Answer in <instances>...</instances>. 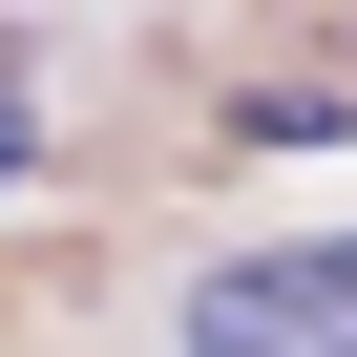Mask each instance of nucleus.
<instances>
[{"mask_svg": "<svg viewBox=\"0 0 357 357\" xmlns=\"http://www.w3.org/2000/svg\"><path fill=\"white\" fill-rule=\"evenodd\" d=\"M190 357H357V231H273L190 273Z\"/></svg>", "mask_w": 357, "mask_h": 357, "instance_id": "f257e3e1", "label": "nucleus"}, {"mask_svg": "<svg viewBox=\"0 0 357 357\" xmlns=\"http://www.w3.org/2000/svg\"><path fill=\"white\" fill-rule=\"evenodd\" d=\"M43 168V84H22V43H0V190Z\"/></svg>", "mask_w": 357, "mask_h": 357, "instance_id": "f03ea898", "label": "nucleus"}]
</instances>
